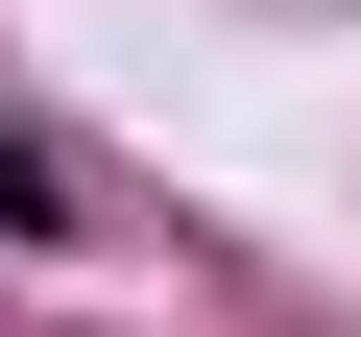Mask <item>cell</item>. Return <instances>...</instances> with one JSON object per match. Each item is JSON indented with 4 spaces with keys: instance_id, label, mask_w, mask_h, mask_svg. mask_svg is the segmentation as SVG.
<instances>
[{
    "instance_id": "6da1fadb",
    "label": "cell",
    "mask_w": 361,
    "mask_h": 337,
    "mask_svg": "<svg viewBox=\"0 0 361 337\" xmlns=\"http://www.w3.org/2000/svg\"><path fill=\"white\" fill-rule=\"evenodd\" d=\"M0 217H25V241H73V168H49L25 121H0Z\"/></svg>"
}]
</instances>
